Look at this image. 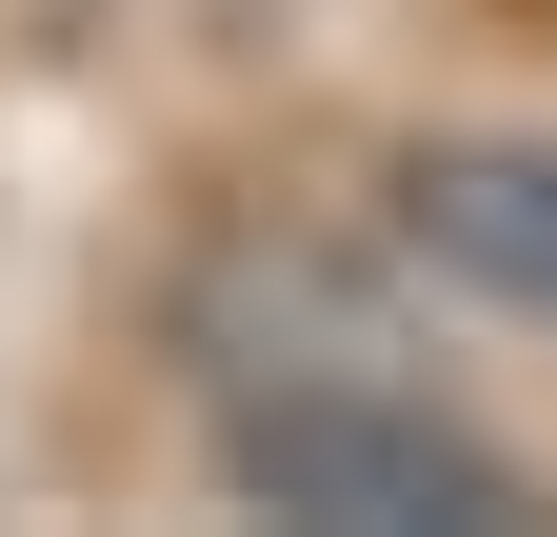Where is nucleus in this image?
<instances>
[{"mask_svg": "<svg viewBox=\"0 0 557 537\" xmlns=\"http://www.w3.org/2000/svg\"><path fill=\"white\" fill-rule=\"evenodd\" d=\"M180 359L199 398H299V378H398V299L359 279V259H319V239H199V279H180Z\"/></svg>", "mask_w": 557, "mask_h": 537, "instance_id": "2", "label": "nucleus"}, {"mask_svg": "<svg viewBox=\"0 0 557 537\" xmlns=\"http://www.w3.org/2000/svg\"><path fill=\"white\" fill-rule=\"evenodd\" d=\"M220 498L299 537H537V478L498 438H458L418 378H299L220 398Z\"/></svg>", "mask_w": 557, "mask_h": 537, "instance_id": "1", "label": "nucleus"}, {"mask_svg": "<svg viewBox=\"0 0 557 537\" xmlns=\"http://www.w3.org/2000/svg\"><path fill=\"white\" fill-rule=\"evenodd\" d=\"M398 239L458 299H498V319L557 339V140H418L398 160Z\"/></svg>", "mask_w": 557, "mask_h": 537, "instance_id": "3", "label": "nucleus"}]
</instances>
